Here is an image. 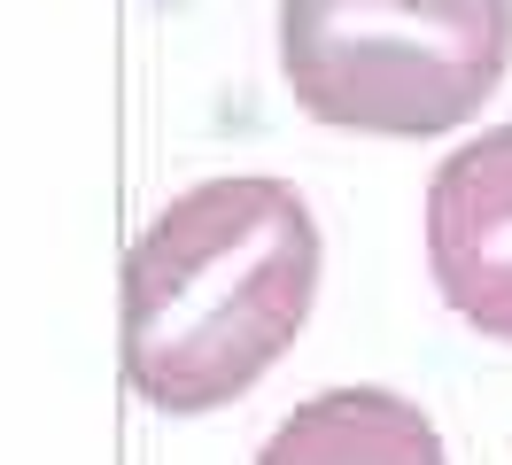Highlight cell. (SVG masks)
<instances>
[{
	"instance_id": "3",
	"label": "cell",
	"mask_w": 512,
	"mask_h": 465,
	"mask_svg": "<svg viewBox=\"0 0 512 465\" xmlns=\"http://www.w3.org/2000/svg\"><path fill=\"white\" fill-rule=\"evenodd\" d=\"M419 241L443 310L512 349V124H481L435 163Z\"/></svg>"
},
{
	"instance_id": "2",
	"label": "cell",
	"mask_w": 512,
	"mask_h": 465,
	"mask_svg": "<svg viewBox=\"0 0 512 465\" xmlns=\"http://www.w3.org/2000/svg\"><path fill=\"white\" fill-rule=\"evenodd\" d=\"M280 86L311 124L365 140H435L497 101L512 0H280Z\"/></svg>"
},
{
	"instance_id": "4",
	"label": "cell",
	"mask_w": 512,
	"mask_h": 465,
	"mask_svg": "<svg viewBox=\"0 0 512 465\" xmlns=\"http://www.w3.org/2000/svg\"><path fill=\"white\" fill-rule=\"evenodd\" d=\"M249 465H450V450L396 388H319L264 434Z\"/></svg>"
},
{
	"instance_id": "1",
	"label": "cell",
	"mask_w": 512,
	"mask_h": 465,
	"mask_svg": "<svg viewBox=\"0 0 512 465\" xmlns=\"http://www.w3.org/2000/svg\"><path fill=\"white\" fill-rule=\"evenodd\" d=\"M319 279L326 241L295 179L179 186L125 248V388L163 419L233 411L303 341Z\"/></svg>"
}]
</instances>
